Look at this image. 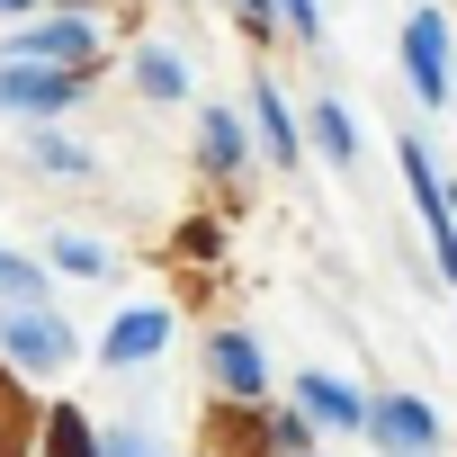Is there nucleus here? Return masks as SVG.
<instances>
[{
  "instance_id": "1",
  "label": "nucleus",
  "mask_w": 457,
  "mask_h": 457,
  "mask_svg": "<svg viewBox=\"0 0 457 457\" xmlns=\"http://www.w3.org/2000/svg\"><path fill=\"white\" fill-rule=\"evenodd\" d=\"M403 72H412L421 108L448 99V19H439V10H412V19H403Z\"/></svg>"
},
{
  "instance_id": "2",
  "label": "nucleus",
  "mask_w": 457,
  "mask_h": 457,
  "mask_svg": "<svg viewBox=\"0 0 457 457\" xmlns=\"http://www.w3.org/2000/svg\"><path fill=\"white\" fill-rule=\"evenodd\" d=\"M368 430H377L386 457H430V448H439V412H430L421 395H386V403H368Z\"/></svg>"
},
{
  "instance_id": "3",
  "label": "nucleus",
  "mask_w": 457,
  "mask_h": 457,
  "mask_svg": "<svg viewBox=\"0 0 457 457\" xmlns=\"http://www.w3.org/2000/svg\"><path fill=\"white\" fill-rule=\"evenodd\" d=\"M72 99H81V72H54V63H0V108L46 117V108H72Z\"/></svg>"
},
{
  "instance_id": "4",
  "label": "nucleus",
  "mask_w": 457,
  "mask_h": 457,
  "mask_svg": "<svg viewBox=\"0 0 457 457\" xmlns=\"http://www.w3.org/2000/svg\"><path fill=\"white\" fill-rule=\"evenodd\" d=\"M0 350H10L19 368H63V359H72V332H63L46 305H19L10 323H0Z\"/></svg>"
},
{
  "instance_id": "5",
  "label": "nucleus",
  "mask_w": 457,
  "mask_h": 457,
  "mask_svg": "<svg viewBox=\"0 0 457 457\" xmlns=\"http://www.w3.org/2000/svg\"><path fill=\"white\" fill-rule=\"evenodd\" d=\"M206 368H215V386L234 395V403H252V395L270 386V368H261V350H252V332H215V341H206Z\"/></svg>"
},
{
  "instance_id": "6",
  "label": "nucleus",
  "mask_w": 457,
  "mask_h": 457,
  "mask_svg": "<svg viewBox=\"0 0 457 457\" xmlns=\"http://www.w3.org/2000/svg\"><path fill=\"white\" fill-rule=\"evenodd\" d=\"M19 63H54V72H81L90 63V19H46L19 37Z\"/></svg>"
},
{
  "instance_id": "7",
  "label": "nucleus",
  "mask_w": 457,
  "mask_h": 457,
  "mask_svg": "<svg viewBox=\"0 0 457 457\" xmlns=\"http://www.w3.org/2000/svg\"><path fill=\"white\" fill-rule=\"evenodd\" d=\"M170 341V314L162 305H144V314H117V332H108V368H135V359H153Z\"/></svg>"
},
{
  "instance_id": "8",
  "label": "nucleus",
  "mask_w": 457,
  "mask_h": 457,
  "mask_svg": "<svg viewBox=\"0 0 457 457\" xmlns=\"http://www.w3.org/2000/svg\"><path fill=\"white\" fill-rule=\"evenodd\" d=\"M296 395H305V412H314V421H341V430H359V421H368V403H359L341 377H296Z\"/></svg>"
},
{
  "instance_id": "9",
  "label": "nucleus",
  "mask_w": 457,
  "mask_h": 457,
  "mask_svg": "<svg viewBox=\"0 0 457 457\" xmlns=\"http://www.w3.org/2000/svg\"><path fill=\"white\" fill-rule=\"evenodd\" d=\"M314 144H323L332 162H359V126H350V108H341V99H323V108H314Z\"/></svg>"
},
{
  "instance_id": "10",
  "label": "nucleus",
  "mask_w": 457,
  "mask_h": 457,
  "mask_svg": "<svg viewBox=\"0 0 457 457\" xmlns=\"http://www.w3.org/2000/svg\"><path fill=\"white\" fill-rule=\"evenodd\" d=\"M135 81H144V99H179V90H188V72H179L162 46H144V54H135Z\"/></svg>"
},
{
  "instance_id": "11",
  "label": "nucleus",
  "mask_w": 457,
  "mask_h": 457,
  "mask_svg": "<svg viewBox=\"0 0 457 457\" xmlns=\"http://www.w3.org/2000/svg\"><path fill=\"white\" fill-rule=\"evenodd\" d=\"M46 457H99V439H90V421H81L72 403L46 421Z\"/></svg>"
},
{
  "instance_id": "12",
  "label": "nucleus",
  "mask_w": 457,
  "mask_h": 457,
  "mask_svg": "<svg viewBox=\"0 0 457 457\" xmlns=\"http://www.w3.org/2000/svg\"><path fill=\"white\" fill-rule=\"evenodd\" d=\"M206 162L215 170H243V126L224 117V108H206Z\"/></svg>"
},
{
  "instance_id": "13",
  "label": "nucleus",
  "mask_w": 457,
  "mask_h": 457,
  "mask_svg": "<svg viewBox=\"0 0 457 457\" xmlns=\"http://www.w3.org/2000/svg\"><path fill=\"white\" fill-rule=\"evenodd\" d=\"M252 108H261V135L278 144V162H296V117L278 108V90H270V81H261V99H252Z\"/></svg>"
},
{
  "instance_id": "14",
  "label": "nucleus",
  "mask_w": 457,
  "mask_h": 457,
  "mask_svg": "<svg viewBox=\"0 0 457 457\" xmlns=\"http://www.w3.org/2000/svg\"><path fill=\"white\" fill-rule=\"evenodd\" d=\"M37 162H46V170H63V179H81V170H90V153H81V144H63V135H37Z\"/></svg>"
},
{
  "instance_id": "15",
  "label": "nucleus",
  "mask_w": 457,
  "mask_h": 457,
  "mask_svg": "<svg viewBox=\"0 0 457 457\" xmlns=\"http://www.w3.org/2000/svg\"><path fill=\"white\" fill-rule=\"evenodd\" d=\"M37 287H46V278H37L28 261H10V252H0V296H10V305H37Z\"/></svg>"
},
{
  "instance_id": "16",
  "label": "nucleus",
  "mask_w": 457,
  "mask_h": 457,
  "mask_svg": "<svg viewBox=\"0 0 457 457\" xmlns=\"http://www.w3.org/2000/svg\"><path fill=\"white\" fill-rule=\"evenodd\" d=\"M278 19H287L296 37H323V10H314V0H278Z\"/></svg>"
},
{
  "instance_id": "17",
  "label": "nucleus",
  "mask_w": 457,
  "mask_h": 457,
  "mask_svg": "<svg viewBox=\"0 0 457 457\" xmlns=\"http://www.w3.org/2000/svg\"><path fill=\"white\" fill-rule=\"evenodd\" d=\"M234 10H243V28H252V37H270V28H278V19H270V0H234Z\"/></svg>"
},
{
  "instance_id": "18",
  "label": "nucleus",
  "mask_w": 457,
  "mask_h": 457,
  "mask_svg": "<svg viewBox=\"0 0 457 457\" xmlns=\"http://www.w3.org/2000/svg\"><path fill=\"white\" fill-rule=\"evenodd\" d=\"M0 457H28L19 448V412H0Z\"/></svg>"
},
{
  "instance_id": "19",
  "label": "nucleus",
  "mask_w": 457,
  "mask_h": 457,
  "mask_svg": "<svg viewBox=\"0 0 457 457\" xmlns=\"http://www.w3.org/2000/svg\"><path fill=\"white\" fill-rule=\"evenodd\" d=\"M99 457H153V448H144V439H117V448H99Z\"/></svg>"
},
{
  "instance_id": "20",
  "label": "nucleus",
  "mask_w": 457,
  "mask_h": 457,
  "mask_svg": "<svg viewBox=\"0 0 457 457\" xmlns=\"http://www.w3.org/2000/svg\"><path fill=\"white\" fill-rule=\"evenodd\" d=\"M0 10H37V0H0Z\"/></svg>"
}]
</instances>
